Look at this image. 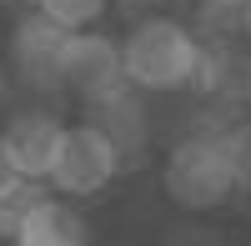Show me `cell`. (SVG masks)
<instances>
[{"mask_svg": "<svg viewBox=\"0 0 251 246\" xmlns=\"http://www.w3.org/2000/svg\"><path fill=\"white\" fill-rule=\"evenodd\" d=\"M191 91H206L221 106H251V50L231 46H206Z\"/></svg>", "mask_w": 251, "mask_h": 246, "instance_id": "cell-7", "label": "cell"}, {"mask_svg": "<svg viewBox=\"0 0 251 246\" xmlns=\"http://www.w3.org/2000/svg\"><path fill=\"white\" fill-rule=\"evenodd\" d=\"M60 86L71 96H80L86 106L131 91L126 66H121V46L111 35H100V30H71L66 35V55H60Z\"/></svg>", "mask_w": 251, "mask_h": 246, "instance_id": "cell-3", "label": "cell"}, {"mask_svg": "<svg viewBox=\"0 0 251 246\" xmlns=\"http://www.w3.org/2000/svg\"><path fill=\"white\" fill-rule=\"evenodd\" d=\"M35 10L55 20L60 30H91L106 15V0H35Z\"/></svg>", "mask_w": 251, "mask_h": 246, "instance_id": "cell-10", "label": "cell"}, {"mask_svg": "<svg viewBox=\"0 0 251 246\" xmlns=\"http://www.w3.org/2000/svg\"><path fill=\"white\" fill-rule=\"evenodd\" d=\"M15 246H91V226L75 206H66L55 196H40L20 221Z\"/></svg>", "mask_w": 251, "mask_h": 246, "instance_id": "cell-8", "label": "cell"}, {"mask_svg": "<svg viewBox=\"0 0 251 246\" xmlns=\"http://www.w3.org/2000/svg\"><path fill=\"white\" fill-rule=\"evenodd\" d=\"M161 246H221L216 241V231H196V226H181V231H171Z\"/></svg>", "mask_w": 251, "mask_h": 246, "instance_id": "cell-13", "label": "cell"}, {"mask_svg": "<svg viewBox=\"0 0 251 246\" xmlns=\"http://www.w3.org/2000/svg\"><path fill=\"white\" fill-rule=\"evenodd\" d=\"M201 50H206V40L191 25H181L171 15H146L121 40V66H126V80L136 91L166 96V91H181L196 80Z\"/></svg>", "mask_w": 251, "mask_h": 246, "instance_id": "cell-1", "label": "cell"}, {"mask_svg": "<svg viewBox=\"0 0 251 246\" xmlns=\"http://www.w3.org/2000/svg\"><path fill=\"white\" fill-rule=\"evenodd\" d=\"M60 136H66V126H60L55 116L25 111V116H15L10 126L0 131V151L10 156V166L25 181H40V186H46L50 166H55V151H60Z\"/></svg>", "mask_w": 251, "mask_h": 246, "instance_id": "cell-6", "label": "cell"}, {"mask_svg": "<svg viewBox=\"0 0 251 246\" xmlns=\"http://www.w3.org/2000/svg\"><path fill=\"white\" fill-rule=\"evenodd\" d=\"M226 151H231L236 191H251V121H231L226 126Z\"/></svg>", "mask_w": 251, "mask_h": 246, "instance_id": "cell-12", "label": "cell"}, {"mask_svg": "<svg viewBox=\"0 0 251 246\" xmlns=\"http://www.w3.org/2000/svg\"><path fill=\"white\" fill-rule=\"evenodd\" d=\"M121 161L126 156L91 126V121L86 126H66L60 151H55V166H50V186L60 196H96V191H106L116 181Z\"/></svg>", "mask_w": 251, "mask_h": 246, "instance_id": "cell-4", "label": "cell"}, {"mask_svg": "<svg viewBox=\"0 0 251 246\" xmlns=\"http://www.w3.org/2000/svg\"><path fill=\"white\" fill-rule=\"evenodd\" d=\"M40 196H46V191H40V181H20L15 191L0 196V236H5V241H15V231H20V221H25V211L35 206Z\"/></svg>", "mask_w": 251, "mask_h": 246, "instance_id": "cell-11", "label": "cell"}, {"mask_svg": "<svg viewBox=\"0 0 251 246\" xmlns=\"http://www.w3.org/2000/svg\"><path fill=\"white\" fill-rule=\"evenodd\" d=\"M91 126L106 136L121 156H131V151L146 146V111L136 106L131 91H121L111 100H96V106H91Z\"/></svg>", "mask_w": 251, "mask_h": 246, "instance_id": "cell-9", "label": "cell"}, {"mask_svg": "<svg viewBox=\"0 0 251 246\" xmlns=\"http://www.w3.org/2000/svg\"><path fill=\"white\" fill-rule=\"evenodd\" d=\"M0 5H10V0H0Z\"/></svg>", "mask_w": 251, "mask_h": 246, "instance_id": "cell-16", "label": "cell"}, {"mask_svg": "<svg viewBox=\"0 0 251 246\" xmlns=\"http://www.w3.org/2000/svg\"><path fill=\"white\" fill-rule=\"evenodd\" d=\"M66 35L71 30H60L55 20L46 15H25L15 25V40H10V60H15V71L25 86L35 91H60V55H66Z\"/></svg>", "mask_w": 251, "mask_h": 246, "instance_id": "cell-5", "label": "cell"}, {"mask_svg": "<svg viewBox=\"0 0 251 246\" xmlns=\"http://www.w3.org/2000/svg\"><path fill=\"white\" fill-rule=\"evenodd\" d=\"M166 191L186 211H211L236 196V171L226 151V131H196L166 156Z\"/></svg>", "mask_w": 251, "mask_h": 246, "instance_id": "cell-2", "label": "cell"}, {"mask_svg": "<svg viewBox=\"0 0 251 246\" xmlns=\"http://www.w3.org/2000/svg\"><path fill=\"white\" fill-rule=\"evenodd\" d=\"M246 5H251V0H246Z\"/></svg>", "mask_w": 251, "mask_h": 246, "instance_id": "cell-17", "label": "cell"}, {"mask_svg": "<svg viewBox=\"0 0 251 246\" xmlns=\"http://www.w3.org/2000/svg\"><path fill=\"white\" fill-rule=\"evenodd\" d=\"M20 181H25V176H20V171L10 166V156H5V151H0V196H5V191H15V186H20Z\"/></svg>", "mask_w": 251, "mask_h": 246, "instance_id": "cell-14", "label": "cell"}, {"mask_svg": "<svg viewBox=\"0 0 251 246\" xmlns=\"http://www.w3.org/2000/svg\"><path fill=\"white\" fill-rule=\"evenodd\" d=\"M116 5H121L126 15H136V20H146V15H156V5H161V0H116Z\"/></svg>", "mask_w": 251, "mask_h": 246, "instance_id": "cell-15", "label": "cell"}]
</instances>
